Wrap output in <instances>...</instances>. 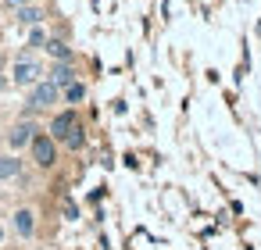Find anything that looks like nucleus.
Masks as SVG:
<instances>
[{"instance_id": "nucleus-1", "label": "nucleus", "mask_w": 261, "mask_h": 250, "mask_svg": "<svg viewBox=\"0 0 261 250\" xmlns=\"http://www.w3.org/2000/svg\"><path fill=\"white\" fill-rule=\"evenodd\" d=\"M58 100V86L54 82H36L29 93V107H50Z\"/></svg>"}, {"instance_id": "nucleus-12", "label": "nucleus", "mask_w": 261, "mask_h": 250, "mask_svg": "<svg viewBox=\"0 0 261 250\" xmlns=\"http://www.w3.org/2000/svg\"><path fill=\"white\" fill-rule=\"evenodd\" d=\"M47 43V36L40 33V29H33V36H29V47H43Z\"/></svg>"}, {"instance_id": "nucleus-11", "label": "nucleus", "mask_w": 261, "mask_h": 250, "mask_svg": "<svg viewBox=\"0 0 261 250\" xmlns=\"http://www.w3.org/2000/svg\"><path fill=\"white\" fill-rule=\"evenodd\" d=\"M65 97H68V104H79V100L86 97V90H83L79 82H72V86H65Z\"/></svg>"}, {"instance_id": "nucleus-5", "label": "nucleus", "mask_w": 261, "mask_h": 250, "mask_svg": "<svg viewBox=\"0 0 261 250\" xmlns=\"http://www.w3.org/2000/svg\"><path fill=\"white\" fill-rule=\"evenodd\" d=\"M33 132H36V129H33L29 122H18V125H15V129L8 132V143H11V147L18 150V147H25V143H33Z\"/></svg>"}, {"instance_id": "nucleus-3", "label": "nucleus", "mask_w": 261, "mask_h": 250, "mask_svg": "<svg viewBox=\"0 0 261 250\" xmlns=\"http://www.w3.org/2000/svg\"><path fill=\"white\" fill-rule=\"evenodd\" d=\"M75 129H79V122H75V115H72V111H65V115H58V118L50 122V132H54V140H61V143H65Z\"/></svg>"}, {"instance_id": "nucleus-9", "label": "nucleus", "mask_w": 261, "mask_h": 250, "mask_svg": "<svg viewBox=\"0 0 261 250\" xmlns=\"http://www.w3.org/2000/svg\"><path fill=\"white\" fill-rule=\"evenodd\" d=\"M43 47H47V54H50V58H58V61H68V58H72V50H68L61 40H47Z\"/></svg>"}, {"instance_id": "nucleus-15", "label": "nucleus", "mask_w": 261, "mask_h": 250, "mask_svg": "<svg viewBox=\"0 0 261 250\" xmlns=\"http://www.w3.org/2000/svg\"><path fill=\"white\" fill-rule=\"evenodd\" d=\"M0 236H4V232H0Z\"/></svg>"}, {"instance_id": "nucleus-6", "label": "nucleus", "mask_w": 261, "mask_h": 250, "mask_svg": "<svg viewBox=\"0 0 261 250\" xmlns=\"http://www.w3.org/2000/svg\"><path fill=\"white\" fill-rule=\"evenodd\" d=\"M72 75H75V72H72V65H68V61H58V65H54V72H50V82H54L58 90H61V86H72Z\"/></svg>"}, {"instance_id": "nucleus-7", "label": "nucleus", "mask_w": 261, "mask_h": 250, "mask_svg": "<svg viewBox=\"0 0 261 250\" xmlns=\"http://www.w3.org/2000/svg\"><path fill=\"white\" fill-rule=\"evenodd\" d=\"M18 172H22V161L18 157H0V182L11 179V175H18Z\"/></svg>"}, {"instance_id": "nucleus-10", "label": "nucleus", "mask_w": 261, "mask_h": 250, "mask_svg": "<svg viewBox=\"0 0 261 250\" xmlns=\"http://www.w3.org/2000/svg\"><path fill=\"white\" fill-rule=\"evenodd\" d=\"M15 229H18V236H33V211H18L15 214Z\"/></svg>"}, {"instance_id": "nucleus-4", "label": "nucleus", "mask_w": 261, "mask_h": 250, "mask_svg": "<svg viewBox=\"0 0 261 250\" xmlns=\"http://www.w3.org/2000/svg\"><path fill=\"white\" fill-rule=\"evenodd\" d=\"M40 75H43V72H40L36 61H25V58H22V61L15 65V82H18V86H33Z\"/></svg>"}, {"instance_id": "nucleus-2", "label": "nucleus", "mask_w": 261, "mask_h": 250, "mask_svg": "<svg viewBox=\"0 0 261 250\" xmlns=\"http://www.w3.org/2000/svg\"><path fill=\"white\" fill-rule=\"evenodd\" d=\"M33 157L40 168H50L54 164V140L50 136H33Z\"/></svg>"}, {"instance_id": "nucleus-13", "label": "nucleus", "mask_w": 261, "mask_h": 250, "mask_svg": "<svg viewBox=\"0 0 261 250\" xmlns=\"http://www.w3.org/2000/svg\"><path fill=\"white\" fill-rule=\"evenodd\" d=\"M8 4H11V8H22V4H25V0H8Z\"/></svg>"}, {"instance_id": "nucleus-8", "label": "nucleus", "mask_w": 261, "mask_h": 250, "mask_svg": "<svg viewBox=\"0 0 261 250\" xmlns=\"http://www.w3.org/2000/svg\"><path fill=\"white\" fill-rule=\"evenodd\" d=\"M18 22H22V25H40L43 15H40V8H25V4H22V8H18Z\"/></svg>"}, {"instance_id": "nucleus-14", "label": "nucleus", "mask_w": 261, "mask_h": 250, "mask_svg": "<svg viewBox=\"0 0 261 250\" xmlns=\"http://www.w3.org/2000/svg\"><path fill=\"white\" fill-rule=\"evenodd\" d=\"M0 86H4V79H0Z\"/></svg>"}]
</instances>
